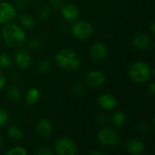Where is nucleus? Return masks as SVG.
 <instances>
[{"instance_id": "obj_1", "label": "nucleus", "mask_w": 155, "mask_h": 155, "mask_svg": "<svg viewBox=\"0 0 155 155\" xmlns=\"http://www.w3.org/2000/svg\"><path fill=\"white\" fill-rule=\"evenodd\" d=\"M1 35L4 43L10 48H20L26 41L25 29L14 23H7L2 27Z\"/></svg>"}, {"instance_id": "obj_2", "label": "nucleus", "mask_w": 155, "mask_h": 155, "mask_svg": "<svg viewBox=\"0 0 155 155\" xmlns=\"http://www.w3.org/2000/svg\"><path fill=\"white\" fill-rule=\"evenodd\" d=\"M56 64L63 70L74 71L80 67L81 58L76 52L71 49H62L54 56Z\"/></svg>"}, {"instance_id": "obj_3", "label": "nucleus", "mask_w": 155, "mask_h": 155, "mask_svg": "<svg viewBox=\"0 0 155 155\" xmlns=\"http://www.w3.org/2000/svg\"><path fill=\"white\" fill-rule=\"evenodd\" d=\"M152 67L144 61H136L131 64L128 68L129 77L136 84H143L148 82L152 76Z\"/></svg>"}, {"instance_id": "obj_4", "label": "nucleus", "mask_w": 155, "mask_h": 155, "mask_svg": "<svg viewBox=\"0 0 155 155\" xmlns=\"http://www.w3.org/2000/svg\"><path fill=\"white\" fill-rule=\"evenodd\" d=\"M98 143L104 147L114 148L121 143V137L119 134L111 127H103L97 134Z\"/></svg>"}, {"instance_id": "obj_5", "label": "nucleus", "mask_w": 155, "mask_h": 155, "mask_svg": "<svg viewBox=\"0 0 155 155\" xmlns=\"http://www.w3.org/2000/svg\"><path fill=\"white\" fill-rule=\"evenodd\" d=\"M71 34L77 40H86L94 34V26L86 20L74 21L71 27Z\"/></svg>"}, {"instance_id": "obj_6", "label": "nucleus", "mask_w": 155, "mask_h": 155, "mask_svg": "<svg viewBox=\"0 0 155 155\" xmlns=\"http://www.w3.org/2000/svg\"><path fill=\"white\" fill-rule=\"evenodd\" d=\"M54 150L57 155H75L78 153V146L71 138L62 137L54 143Z\"/></svg>"}, {"instance_id": "obj_7", "label": "nucleus", "mask_w": 155, "mask_h": 155, "mask_svg": "<svg viewBox=\"0 0 155 155\" xmlns=\"http://www.w3.org/2000/svg\"><path fill=\"white\" fill-rule=\"evenodd\" d=\"M16 15V8L14 5L2 1L0 2V24H7L11 22Z\"/></svg>"}, {"instance_id": "obj_8", "label": "nucleus", "mask_w": 155, "mask_h": 155, "mask_svg": "<svg viewBox=\"0 0 155 155\" xmlns=\"http://www.w3.org/2000/svg\"><path fill=\"white\" fill-rule=\"evenodd\" d=\"M60 13L62 17L69 22H74L78 19L80 15V10L77 5L72 3L64 4L61 7Z\"/></svg>"}, {"instance_id": "obj_9", "label": "nucleus", "mask_w": 155, "mask_h": 155, "mask_svg": "<svg viewBox=\"0 0 155 155\" xmlns=\"http://www.w3.org/2000/svg\"><path fill=\"white\" fill-rule=\"evenodd\" d=\"M108 55L107 46L102 42H95L90 48V56L94 62H101Z\"/></svg>"}, {"instance_id": "obj_10", "label": "nucleus", "mask_w": 155, "mask_h": 155, "mask_svg": "<svg viewBox=\"0 0 155 155\" xmlns=\"http://www.w3.org/2000/svg\"><path fill=\"white\" fill-rule=\"evenodd\" d=\"M85 82L87 85L93 88L101 87L105 83V75L102 71L93 70L90 71L85 77Z\"/></svg>"}, {"instance_id": "obj_11", "label": "nucleus", "mask_w": 155, "mask_h": 155, "mask_svg": "<svg viewBox=\"0 0 155 155\" xmlns=\"http://www.w3.org/2000/svg\"><path fill=\"white\" fill-rule=\"evenodd\" d=\"M97 104L99 106L105 111H111L117 107L118 100L112 94H103L99 95L97 99Z\"/></svg>"}, {"instance_id": "obj_12", "label": "nucleus", "mask_w": 155, "mask_h": 155, "mask_svg": "<svg viewBox=\"0 0 155 155\" xmlns=\"http://www.w3.org/2000/svg\"><path fill=\"white\" fill-rule=\"evenodd\" d=\"M35 130L39 136L47 139L52 136L54 132V127L50 120H48L47 118H43L36 123Z\"/></svg>"}, {"instance_id": "obj_13", "label": "nucleus", "mask_w": 155, "mask_h": 155, "mask_svg": "<svg viewBox=\"0 0 155 155\" xmlns=\"http://www.w3.org/2000/svg\"><path fill=\"white\" fill-rule=\"evenodd\" d=\"M14 61L18 67L22 69H26L30 66L32 63V56L26 49H19L15 54Z\"/></svg>"}, {"instance_id": "obj_14", "label": "nucleus", "mask_w": 155, "mask_h": 155, "mask_svg": "<svg viewBox=\"0 0 155 155\" xmlns=\"http://www.w3.org/2000/svg\"><path fill=\"white\" fill-rule=\"evenodd\" d=\"M151 44H152V39L150 35L143 33L135 35L132 39V45H134V47L141 51L147 50L151 46Z\"/></svg>"}, {"instance_id": "obj_15", "label": "nucleus", "mask_w": 155, "mask_h": 155, "mask_svg": "<svg viewBox=\"0 0 155 155\" xmlns=\"http://www.w3.org/2000/svg\"><path fill=\"white\" fill-rule=\"evenodd\" d=\"M125 147L127 152L130 154L133 155H141L145 151V144L144 143L138 138H132L129 139L126 143Z\"/></svg>"}, {"instance_id": "obj_16", "label": "nucleus", "mask_w": 155, "mask_h": 155, "mask_svg": "<svg viewBox=\"0 0 155 155\" xmlns=\"http://www.w3.org/2000/svg\"><path fill=\"white\" fill-rule=\"evenodd\" d=\"M40 96H41L40 90L36 87H32L26 92L25 99V102L27 104L34 105L39 101Z\"/></svg>"}, {"instance_id": "obj_17", "label": "nucleus", "mask_w": 155, "mask_h": 155, "mask_svg": "<svg viewBox=\"0 0 155 155\" xmlns=\"http://www.w3.org/2000/svg\"><path fill=\"white\" fill-rule=\"evenodd\" d=\"M19 24H20V26L23 29L29 30V29H32V28L35 27V20L29 14H22L19 16Z\"/></svg>"}, {"instance_id": "obj_18", "label": "nucleus", "mask_w": 155, "mask_h": 155, "mask_svg": "<svg viewBox=\"0 0 155 155\" xmlns=\"http://www.w3.org/2000/svg\"><path fill=\"white\" fill-rule=\"evenodd\" d=\"M111 121L115 127L122 128L127 122V116L123 111H116L113 114Z\"/></svg>"}, {"instance_id": "obj_19", "label": "nucleus", "mask_w": 155, "mask_h": 155, "mask_svg": "<svg viewBox=\"0 0 155 155\" xmlns=\"http://www.w3.org/2000/svg\"><path fill=\"white\" fill-rule=\"evenodd\" d=\"M7 136L11 140L16 142V141H20L23 139L24 134H23L22 130L19 127H17L16 125H11L7 129Z\"/></svg>"}, {"instance_id": "obj_20", "label": "nucleus", "mask_w": 155, "mask_h": 155, "mask_svg": "<svg viewBox=\"0 0 155 155\" xmlns=\"http://www.w3.org/2000/svg\"><path fill=\"white\" fill-rule=\"evenodd\" d=\"M7 96L9 97V99H11L13 102H15V103H19L22 100V93L20 89L15 85L8 87Z\"/></svg>"}, {"instance_id": "obj_21", "label": "nucleus", "mask_w": 155, "mask_h": 155, "mask_svg": "<svg viewBox=\"0 0 155 155\" xmlns=\"http://www.w3.org/2000/svg\"><path fill=\"white\" fill-rule=\"evenodd\" d=\"M52 9L53 8L50 5H43L40 8L39 12H38V17L41 20H44V21L47 20L51 16V15H52Z\"/></svg>"}, {"instance_id": "obj_22", "label": "nucleus", "mask_w": 155, "mask_h": 155, "mask_svg": "<svg viewBox=\"0 0 155 155\" xmlns=\"http://www.w3.org/2000/svg\"><path fill=\"white\" fill-rule=\"evenodd\" d=\"M50 67H51V62L47 59H43L37 64L36 69L39 74H46L50 70Z\"/></svg>"}, {"instance_id": "obj_23", "label": "nucleus", "mask_w": 155, "mask_h": 155, "mask_svg": "<svg viewBox=\"0 0 155 155\" xmlns=\"http://www.w3.org/2000/svg\"><path fill=\"white\" fill-rule=\"evenodd\" d=\"M12 65V59L6 53L0 54V67L3 69H8Z\"/></svg>"}, {"instance_id": "obj_24", "label": "nucleus", "mask_w": 155, "mask_h": 155, "mask_svg": "<svg viewBox=\"0 0 155 155\" xmlns=\"http://www.w3.org/2000/svg\"><path fill=\"white\" fill-rule=\"evenodd\" d=\"M28 153L26 149L23 146H14L5 152L6 155H26Z\"/></svg>"}, {"instance_id": "obj_25", "label": "nucleus", "mask_w": 155, "mask_h": 155, "mask_svg": "<svg viewBox=\"0 0 155 155\" xmlns=\"http://www.w3.org/2000/svg\"><path fill=\"white\" fill-rule=\"evenodd\" d=\"M27 46L32 51H38L42 48L43 44L38 38H31L27 41Z\"/></svg>"}, {"instance_id": "obj_26", "label": "nucleus", "mask_w": 155, "mask_h": 155, "mask_svg": "<svg viewBox=\"0 0 155 155\" xmlns=\"http://www.w3.org/2000/svg\"><path fill=\"white\" fill-rule=\"evenodd\" d=\"M9 120V115L7 111L0 106V127H4L7 124Z\"/></svg>"}, {"instance_id": "obj_27", "label": "nucleus", "mask_w": 155, "mask_h": 155, "mask_svg": "<svg viewBox=\"0 0 155 155\" xmlns=\"http://www.w3.org/2000/svg\"><path fill=\"white\" fill-rule=\"evenodd\" d=\"M35 153L38 155H52L53 151L47 146H42L35 151Z\"/></svg>"}, {"instance_id": "obj_28", "label": "nucleus", "mask_w": 155, "mask_h": 155, "mask_svg": "<svg viewBox=\"0 0 155 155\" xmlns=\"http://www.w3.org/2000/svg\"><path fill=\"white\" fill-rule=\"evenodd\" d=\"M84 86L81 83H75L72 87V91L74 94H80L84 92Z\"/></svg>"}, {"instance_id": "obj_29", "label": "nucleus", "mask_w": 155, "mask_h": 155, "mask_svg": "<svg viewBox=\"0 0 155 155\" xmlns=\"http://www.w3.org/2000/svg\"><path fill=\"white\" fill-rule=\"evenodd\" d=\"M64 3V0H49V5L52 8H60Z\"/></svg>"}, {"instance_id": "obj_30", "label": "nucleus", "mask_w": 155, "mask_h": 155, "mask_svg": "<svg viewBox=\"0 0 155 155\" xmlns=\"http://www.w3.org/2000/svg\"><path fill=\"white\" fill-rule=\"evenodd\" d=\"M147 93H148V94L151 96V97H153V95H154L155 94V83L153 81V82H151L149 84H148V87H147Z\"/></svg>"}, {"instance_id": "obj_31", "label": "nucleus", "mask_w": 155, "mask_h": 155, "mask_svg": "<svg viewBox=\"0 0 155 155\" xmlns=\"http://www.w3.org/2000/svg\"><path fill=\"white\" fill-rule=\"evenodd\" d=\"M5 82H6L5 75V74L3 73V71L0 69V91L4 88V86H5Z\"/></svg>"}, {"instance_id": "obj_32", "label": "nucleus", "mask_w": 155, "mask_h": 155, "mask_svg": "<svg viewBox=\"0 0 155 155\" xmlns=\"http://www.w3.org/2000/svg\"><path fill=\"white\" fill-rule=\"evenodd\" d=\"M28 5V0H16V5L18 7H25Z\"/></svg>"}, {"instance_id": "obj_33", "label": "nucleus", "mask_w": 155, "mask_h": 155, "mask_svg": "<svg viewBox=\"0 0 155 155\" xmlns=\"http://www.w3.org/2000/svg\"><path fill=\"white\" fill-rule=\"evenodd\" d=\"M149 29H150V32H151V34H152V35H154V32H155V22L154 21H152V23L150 24V27H149Z\"/></svg>"}, {"instance_id": "obj_34", "label": "nucleus", "mask_w": 155, "mask_h": 155, "mask_svg": "<svg viewBox=\"0 0 155 155\" xmlns=\"http://www.w3.org/2000/svg\"><path fill=\"white\" fill-rule=\"evenodd\" d=\"M90 153L93 155H104V154L103 152H99V151H93V152H91Z\"/></svg>"}, {"instance_id": "obj_35", "label": "nucleus", "mask_w": 155, "mask_h": 155, "mask_svg": "<svg viewBox=\"0 0 155 155\" xmlns=\"http://www.w3.org/2000/svg\"><path fill=\"white\" fill-rule=\"evenodd\" d=\"M2 145H3V139H2V136L0 134V148L2 147Z\"/></svg>"}]
</instances>
